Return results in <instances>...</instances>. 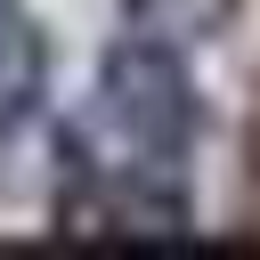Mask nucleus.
Listing matches in <instances>:
<instances>
[{"mask_svg":"<svg viewBox=\"0 0 260 260\" xmlns=\"http://www.w3.org/2000/svg\"><path fill=\"white\" fill-rule=\"evenodd\" d=\"M195 138V81L179 65L171 41L154 32H122L98 65V98H89V146L73 138V154L89 162H146L171 171Z\"/></svg>","mask_w":260,"mask_h":260,"instance_id":"1","label":"nucleus"},{"mask_svg":"<svg viewBox=\"0 0 260 260\" xmlns=\"http://www.w3.org/2000/svg\"><path fill=\"white\" fill-rule=\"evenodd\" d=\"M57 228L81 236V244H179L195 219H187V195L171 171H146V162H89L73 171V187L57 195Z\"/></svg>","mask_w":260,"mask_h":260,"instance_id":"2","label":"nucleus"},{"mask_svg":"<svg viewBox=\"0 0 260 260\" xmlns=\"http://www.w3.org/2000/svg\"><path fill=\"white\" fill-rule=\"evenodd\" d=\"M41 89H49V41L24 0H0V138L41 106Z\"/></svg>","mask_w":260,"mask_h":260,"instance_id":"3","label":"nucleus"},{"mask_svg":"<svg viewBox=\"0 0 260 260\" xmlns=\"http://www.w3.org/2000/svg\"><path fill=\"white\" fill-rule=\"evenodd\" d=\"M228 0H130V32H154V41H195V32H219Z\"/></svg>","mask_w":260,"mask_h":260,"instance_id":"4","label":"nucleus"}]
</instances>
